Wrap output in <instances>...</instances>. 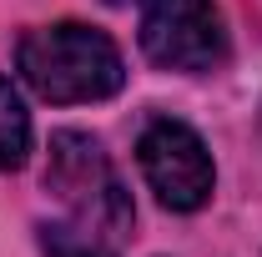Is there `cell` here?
<instances>
[{
  "instance_id": "cell-1",
  "label": "cell",
  "mask_w": 262,
  "mask_h": 257,
  "mask_svg": "<svg viewBox=\"0 0 262 257\" xmlns=\"http://www.w3.org/2000/svg\"><path fill=\"white\" fill-rule=\"evenodd\" d=\"M15 71L40 101L56 106H81V101H106L126 86V61L116 40L81 20H56L35 26L15 46Z\"/></svg>"
},
{
  "instance_id": "cell-2",
  "label": "cell",
  "mask_w": 262,
  "mask_h": 257,
  "mask_svg": "<svg viewBox=\"0 0 262 257\" xmlns=\"http://www.w3.org/2000/svg\"><path fill=\"white\" fill-rule=\"evenodd\" d=\"M46 192H56V202L66 207V222L86 227V232H96L106 242H116L136 222L131 197L121 187L111 157L101 152V141L86 136V131H56L51 136Z\"/></svg>"
},
{
  "instance_id": "cell-3",
  "label": "cell",
  "mask_w": 262,
  "mask_h": 257,
  "mask_svg": "<svg viewBox=\"0 0 262 257\" xmlns=\"http://www.w3.org/2000/svg\"><path fill=\"white\" fill-rule=\"evenodd\" d=\"M136 161H141V177L166 212H202L212 202L217 166H212L207 141L187 121H171V116L151 121L136 141Z\"/></svg>"
},
{
  "instance_id": "cell-4",
  "label": "cell",
  "mask_w": 262,
  "mask_h": 257,
  "mask_svg": "<svg viewBox=\"0 0 262 257\" xmlns=\"http://www.w3.org/2000/svg\"><path fill=\"white\" fill-rule=\"evenodd\" d=\"M141 51L162 71H212L227 56V31L212 0H141Z\"/></svg>"
},
{
  "instance_id": "cell-5",
  "label": "cell",
  "mask_w": 262,
  "mask_h": 257,
  "mask_svg": "<svg viewBox=\"0 0 262 257\" xmlns=\"http://www.w3.org/2000/svg\"><path fill=\"white\" fill-rule=\"evenodd\" d=\"M31 157V111L10 76H0V172H20Z\"/></svg>"
},
{
  "instance_id": "cell-6",
  "label": "cell",
  "mask_w": 262,
  "mask_h": 257,
  "mask_svg": "<svg viewBox=\"0 0 262 257\" xmlns=\"http://www.w3.org/2000/svg\"><path fill=\"white\" fill-rule=\"evenodd\" d=\"M40 242H46V257H116V247L86 232L76 222H56V227H40Z\"/></svg>"
}]
</instances>
